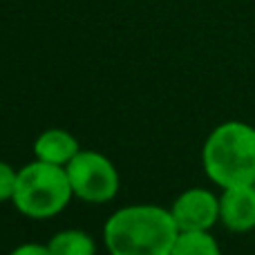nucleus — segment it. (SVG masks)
Segmentation results:
<instances>
[{
	"label": "nucleus",
	"mask_w": 255,
	"mask_h": 255,
	"mask_svg": "<svg viewBox=\"0 0 255 255\" xmlns=\"http://www.w3.org/2000/svg\"><path fill=\"white\" fill-rule=\"evenodd\" d=\"M179 235L170 208L132 204L115 211L103 226L110 255H170Z\"/></svg>",
	"instance_id": "f257e3e1"
},
{
	"label": "nucleus",
	"mask_w": 255,
	"mask_h": 255,
	"mask_svg": "<svg viewBox=\"0 0 255 255\" xmlns=\"http://www.w3.org/2000/svg\"><path fill=\"white\" fill-rule=\"evenodd\" d=\"M202 166L220 188L255 186V128L244 121L220 124L204 141Z\"/></svg>",
	"instance_id": "f03ea898"
},
{
	"label": "nucleus",
	"mask_w": 255,
	"mask_h": 255,
	"mask_svg": "<svg viewBox=\"0 0 255 255\" xmlns=\"http://www.w3.org/2000/svg\"><path fill=\"white\" fill-rule=\"evenodd\" d=\"M74 190L63 166L34 159L18 168L13 206L29 220H49L70 206Z\"/></svg>",
	"instance_id": "7ed1b4c3"
},
{
	"label": "nucleus",
	"mask_w": 255,
	"mask_h": 255,
	"mask_svg": "<svg viewBox=\"0 0 255 255\" xmlns=\"http://www.w3.org/2000/svg\"><path fill=\"white\" fill-rule=\"evenodd\" d=\"M74 197L88 204H106L119 193V170L97 150H81L65 166Z\"/></svg>",
	"instance_id": "20e7f679"
},
{
	"label": "nucleus",
	"mask_w": 255,
	"mask_h": 255,
	"mask_svg": "<svg viewBox=\"0 0 255 255\" xmlns=\"http://www.w3.org/2000/svg\"><path fill=\"white\" fill-rule=\"evenodd\" d=\"M179 231H211L220 222V197L206 188H188L172 202Z\"/></svg>",
	"instance_id": "39448f33"
},
{
	"label": "nucleus",
	"mask_w": 255,
	"mask_h": 255,
	"mask_svg": "<svg viewBox=\"0 0 255 255\" xmlns=\"http://www.w3.org/2000/svg\"><path fill=\"white\" fill-rule=\"evenodd\" d=\"M220 222L233 233H249L255 229V186L222 188Z\"/></svg>",
	"instance_id": "423d86ee"
},
{
	"label": "nucleus",
	"mask_w": 255,
	"mask_h": 255,
	"mask_svg": "<svg viewBox=\"0 0 255 255\" xmlns=\"http://www.w3.org/2000/svg\"><path fill=\"white\" fill-rule=\"evenodd\" d=\"M81 143L72 132L63 130V128H49V130L40 132L34 141V154L40 161L54 163V166L65 168L76 154L81 152Z\"/></svg>",
	"instance_id": "0eeeda50"
},
{
	"label": "nucleus",
	"mask_w": 255,
	"mask_h": 255,
	"mask_svg": "<svg viewBox=\"0 0 255 255\" xmlns=\"http://www.w3.org/2000/svg\"><path fill=\"white\" fill-rule=\"evenodd\" d=\"M52 255H97V242L92 235L79 229H67L56 233L47 242Z\"/></svg>",
	"instance_id": "6e6552de"
},
{
	"label": "nucleus",
	"mask_w": 255,
	"mask_h": 255,
	"mask_svg": "<svg viewBox=\"0 0 255 255\" xmlns=\"http://www.w3.org/2000/svg\"><path fill=\"white\" fill-rule=\"evenodd\" d=\"M170 255H222L211 231H179Z\"/></svg>",
	"instance_id": "1a4fd4ad"
},
{
	"label": "nucleus",
	"mask_w": 255,
	"mask_h": 255,
	"mask_svg": "<svg viewBox=\"0 0 255 255\" xmlns=\"http://www.w3.org/2000/svg\"><path fill=\"white\" fill-rule=\"evenodd\" d=\"M16 181H18V170L9 166L7 161H0V204L13 199Z\"/></svg>",
	"instance_id": "9d476101"
},
{
	"label": "nucleus",
	"mask_w": 255,
	"mask_h": 255,
	"mask_svg": "<svg viewBox=\"0 0 255 255\" xmlns=\"http://www.w3.org/2000/svg\"><path fill=\"white\" fill-rule=\"evenodd\" d=\"M7 255H52V253H49L47 244L27 242V244H20V247H16L13 251H9Z\"/></svg>",
	"instance_id": "9b49d317"
}]
</instances>
